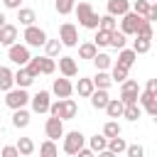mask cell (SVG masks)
<instances>
[{
  "label": "cell",
  "instance_id": "cell-24",
  "mask_svg": "<svg viewBox=\"0 0 157 157\" xmlns=\"http://www.w3.org/2000/svg\"><path fill=\"white\" fill-rule=\"evenodd\" d=\"M135 37L137 39H132V49L137 54H147L152 49V37H140V34H135Z\"/></svg>",
  "mask_w": 157,
  "mask_h": 157
},
{
  "label": "cell",
  "instance_id": "cell-37",
  "mask_svg": "<svg viewBox=\"0 0 157 157\" xmlns=\"http://www.w3.org/2000/svg\"><path fill=\"white\" fill-rule=\"evenodd\" d=\"M61 39H47V44H44V52H47V56H59V52H61Z\"/></svg>",
  "mask_w": 157,
  "mask_h": 157
},
{
  "label": "cell",
  "instance_id": "cell-52",
  "mask_svg": "<svg viewBox=\"0 0 157 157\" xmlns=\"http://www.w3.org/2000/svg\"><path fill=\"white\" fill-rule=\"evenodd\" d=\"M2 25H7V22H5V15L0 12V27H2Z\"/></svg>",
  "mask_w": 157,
  "mask_h": 157
},
{
  "label": "cell",
  "instance_id": "cell-9",
  "mask_svg": "<svg viewBox=\"0 0 157 157\" xmlns=\"http://www.w3.org/2000/svg\"><path fill=\"white\" fill-rule=\"evenodd\" d=\"M137 98H140V86H137V81H123V86H120V101L125 103V105H130V103H137Z\"/></svg>",
  "mask_w": 157,
  "mask_h": 157
},
{
  "label": "cell",
  "instance_id": "cell-6",
  "mask_svg": "<svg viewBox=\"0 0 157 157\" xmlns=\"http://www.w3.org/2000/svg\"><path fill=\"white\" fill-rule=\"evenodd\" d=\"M25 44H29V47H44L47 44V32L42 29V27H37V25H29V27H25Z\"/></svg>",
  "mask_w": 157,
  "mask_h": 157
},
{
  "label": "cell",
  "instance_id": "cell-16",
  "mask_svg": "<svg viewBox=\"0 0 157 157\" xmlns=\"http://www.w3.org/2000/svg\"><path fill=\"white\" fill-rule=\"evenodd\" d=\"M17 42V27L15 25H2L0 27V44L2 47H10Z\"/></svg>",
  "mask_w": 157,
  "mask_h": 157
},
{
  "label": "cell",
  "instance_id": "cell-3",
  "mask_svg": "<svg viewBox=\"0 0 157 157\" xmlns=\"http://www.w3.org/2000/svg\"><path fill=\"white\" fill-rule=\"evenodd\" d=\"M32 101V96L27 93V88H22V86H17V88H10V91H5V105L10 108V110H17V108H25L27 103Z\"/></svg>",
  "mask_w": 157,
  "mask_h": 157
},
{
  "label": "cell",
  "instance_id": "cell-30",
  "mask_svg": "<svg viewBox=\"0 0 157 157\" xmlns=\"http://www.w3.org/2000/svg\"><path fill=\"white\" fill-rule=\"evenodd\" d=\"M125 42H128V34H125L123 29H120V32H118V29L110 32V47H113V49H123Z\"/></svg>",
  "mask_w": 157,
  "mask_h": 157
},
{
  "label": "cell",
  "instance_id": "cell-48",
  "mask_svg": "<svg viewBox=\"0 0 157 157\" xmlns=\"http://www.w3.org/2000/svg\"><path fill=\"white\" fill-rule=\"evenodd\" d=\"M2 5H5L7 10H20V5H22V0H2Z\"/></svg>",
  "mask_w": 157,
  "mask_h": 157
},
{
  "label": "cell",
  "instance_id": "cell-36",
  "mask_svg": "<svg viewBox=\"0 0 157 157\" xmlns=\"http://www.w3.org/2000/svg\"><path fill=\"white\" fill-rule=\"evenodd\" d=\"M93 42H96V47H110V32L108 29H96V37H93Z\"/></svg>",
  "mask_w": 157,
  "mask_h": 157
},
{
  "label": "cell",
  "instance_id": "cell-8",
  "mask_svg": "<svg viewBox=\"0 0 157 157\" xmlns=\"http://www.w3.org/2000/svg\"><path fill=\"white\" fill-rule=\"evenodd\" d=\"M59 39H61L64 47H78V29H76V25L64 22L59 27Z\"/></svg>",
  "mask_w": 157,
  "mask_h": 157
},
{
  "label": "cell",
  "instance_id": "cell-38",
  "mask_svg": "<svg viewBox=\"0 0 157 157\" xmlns=\"http://www.w3.org/2000/svg\"><path fill=\"white\" fill-rule=\"evenodd\" d=\"M54 7H56L59 15H69V12H74L76 2L74 0H54Z\"/></svg>",
  "mask_w": 157,
  "mask_h": 157
},
{
  "label": "cell",
  "instance_id": "cell-11",
  "mask_svg": "<svg viewBox=\"0 0 157 157\" xmlns=\"http://www.w3.org/2000/svg\"><path fill=\"white\" fill-rule=\"evenodd\" d=\"M32 110L34 113H49V105H52V93L49 91H39L32 96Z\"/></svg>",
  "mask_w": 157,
  "mask_h": 157
},
{
  "label": "cell",
  "instance_id": "cell-47",
  "mask_svg": "<svg viewBox=\"0 0 157 157\" xmlns=\"http://www.w3.org/2000/svg\"><path fill=\"white\" fill-rule=\"evenodd\" d=\"M145 91H147V93H152V96L157 98V78H150V81H147V86H145Z\"/></svg>",
  "mask_w": 157,
  "mask_h": 157
},
{
  "label": "cell",
  "instance_id": "cell-53",
  "mask_svg": "<svg viewBox=\"0 0 157 157\" xmlns=\"http://www.w3.org/2000/svg\"><path fill=\"white\" fill-rule=\"evenodd\" d=\"M150 2H155V0H150Z\"/></svg>",
  "mask_w": 157,
  "mask_h": 157
},
{
  "label": "cell",
  "instance_id": "cell-22",
  "mask_svg": "<svg viewBox=\"0 0 157 157\" xmlns=\"http://www.w3.org/2000/svg\"><path fill=\"white\" fill-rule=\"evenodd\" d=\"M12 125H15V128H27V125H29V110H27V108L12 110Z\"/></svg>",
  "mask_w": 157,
  "mask_h": 157
},
{
  "label": "cell",
  "instance_id": "cell-18",
  "mask_svg": "<svg viewBox=\"0 0 157 157\" xmlns=\"http://www.w3.org/2000/svg\"><path fill=\"white\" fill-rule=\"evenodd\" d=\"M74 91L81 98H91V93L96 91V83H93V78H78V83L74 86Z\"/></svg>",
  "mask_w": 157,
  "mask_h": 157
},
{
  "label": "cell",
  "instance_id": "cell-12",
  "mask_svg": "<svg viewBox=\"0 0 157 157\" xmlns=\"http://www.w3.org/2000/svg\"><path fill=\"white\" fill-rule=\"evenodd\" d=\"M44 132H47V137H52V140L64 137V120L56 118V115L47 118V123H44Z\"/></svg>",
  "mask_w": 157,
  "mask_h": 157
},
{
  "label": "cell",
  "instance_id": "cell-7",
  "mask_svg": "<svg viewBox=\"0 0 157 157\" xmlns=\"http://www.w3.org/2000/svg\"><path fill=\"white\" fill-rule=\"evenodd\" d=\"M145 17L142 15H137L135 10H128L123 17H120V29L130 37V34H137V27H140V22H142Z\"/></svg>",
  "mask_w": 157,
  "mask_h": 157
},
{
  "label": "cell",
  "instance_id": "cell-29",
  "mask_svg": "<svg viewBox=\"0 0 157 157\" xmlns=\"http://www.w3.org/2000/svg\"><path fill=\"white\" fill-rule=\"evenodd\" d=\"M135 59H137V52H135V49H125V47H123L120 54H118V61H120L123 66H128V69L135 64Z\"/></svg>",
  "mask_w": 157,
  "mask_h": 157
},
{
  "label": "cell",
  "instance_id": "cell-45",
  "mask_svg": "<svg viewBox=\"0 0 157 157\" xmlns=\"http://www.w3.org/2000/svg\"><path fill=\"white\" fill-rule=\"evenodd\" d=\"M0 155H2V157H17L20 150H17V145H15V147H12V145H5V147L0 150Z\"/></svg>",
  "mask_w": 157,
  "mask_h": 157
},
{
  "label": "cell",
  "instance_id": "cell-41",
  "mask_svg": "<svg viewBox=\"0 0 157 157\" xmlns=\"http://www.w3.org/2000/svg\"><path fill=\"white\" fill-rule=\"evenodd\" d=\"M54 69H56V61H54V56H42V74H54Z\"/></svg>",
  "mask_w": 157,
  "mask_h": 157
},
{
  "label": "cell",
  "instance_id": "cell-50",
  "mask_svg": "<svg viewBox=\"0 0 157 157\" xmlns=\"http://www.w3.org/2000/svg\"><path fill=\"white\" fill-rule=\"evenodd\" d=\"M147 20H150V22H155V20H157V0L152 2V10H150V15H147Z\"/></svg>",
  "mask_w": 157,
  "mask_h": 157
},
{
  "label": "cell",
  "instance_id": "cell-21",
  "mask_svg": "<svg viewBox=\"0 0 157 157\" xmlns=\"http://www.w3.org/2000/svg\"><path fill=\"white\" fill-rule=\"evenodd\" d=\"M123 110H125V103H123L120 98H110L108 105H105L108 118H123Z\"/></svg>",
  "mask_w": 157,
  "mask_h": 157
},
{
  "label": "cell",
  "instance_id": "cell-32",
  "mask_svg": "<svg viewBox=\"0 0 157 157\" xmlns=\"http://www.w3.org/2000/svg\"><path fill=\"white\" fill-rule=\"evenodd\" d=\"M54 142H56V140L47 137V142L39 145V155H44V157H54V155H59V147H56Z\"/></svg>",
  "mask_w": 157,
  "mask_h": 157
},
{
  "label": "cell",
  "instance_id": "cell-34",
  "mask_svg": "<svg viewBox=\"0 0 157 157\" xmlns=\"http://www.w3.org/2000/svg\"><path fill=\"white\" fill-rule=\"evenodd\" d=\"M17 150H20V155H25V157H27V155H32L37 147H34L32 137H20V140H17Z\"/></svg>",
  "mask_w": 157,
  "mask_h": 157
},
{
  "label": "cell",
  "instance_id": "cell-14",
  "mask_svg": "<svg viewBox=\"0 0 157 157\" xmlns=\"http://www.w3.org/2000/svg\"><path fill=\"white\" fill-rule=\"evenodd\" d=\"M34 74L27 69V66H20L17 71H15V86H22V88H27V86H32L34 83Z\"/></svg>",
  "mask_w": 157,
  "mask_h": 157
},
{
  "label": "cell",
  "instance_id": "cell-26",
  "mask_svg": "<svg viewBox=\"0 0 157 157\" xmlns=\"http://www.w3.org/2000/svg\"><path fill=\"white\" fill-rule=\"evenodd\" d=\"M88 147H91L93 152H98V155H101L103 150H108V137H105V135H98V132H96L93 137H88Z\"/></svg>",
  "mask_w": 157,
  "mask_h": 157
},
{
  "label": "cell",
  "instance_id": "cell-19",
  "mask_svg": "<svg viewBox=\"0 0 157 157\" xmlns=\"http://www.w3.org/2000/svg\"><path fill=\"white\" fill-rule=\"evenodd\" d=\"M10 88H15V71L0 66V91H10Z\"/></svg>",
  "mask_w": 157,
  "mask_h": 157
},
{
  "label": "cell",
  "instance_id": "cell-2",
  "mask_svg": "<svg viewBox=\"0 0 157 157\" xmlns=\"http://www.w3.org/2000/svg\"><path fill=\"white\" fill-rule=\"evenodd\" d=\"M76 113H78V105L74 98H59L49 105V115H56L61 120H71V118H76Z\"/></svg>",
  "mask_w": 157,
  "mask_h": 157
},
{
  "label": "cell",
  "instance_id": "cell-20",
  "mask_svg": "<svg viewBox=\"0 0 157 157\" xmlns=\"http://www.w3.org/2000/svg\"><path fill=\"white\" fill-rule=\"evenodd\" d=\"M93 83H96V88H110L115 81H113V76L108 74V69H98V74L93 76Z\"/></svg>",
  "mask_w": 157,
  "mask_h": 157
},
{
  "label": "cell",
  "instance_id": "cell-39",
  "mask_svg": "<svg viewBox=\"0 0 157 157\" xmlns=\"http://www.w3.org/2000/svg\"><path fill=\"white\" fill-rule=\"evenodd\" d=\"M132 10H135L137 15H142V17H147L150 10H152V2H150V0H135V2H132Z\"/></svg>",
  "mask_w": 157,
  "mask_h": 157
},
{
  "label": "cell",
  "instance_id": "cell-46",
  "mask_svg": "<svg viewBox=\"0 0 157 157\" xmlns=\"http://www.w3.org/2000/svg\"><path fill=\"white\" fill-rule=\"evenodd\" d=\"M128 157H142L145 155V150L140 147V145H128V152H125Z\"/></svg>",
  "mask_w": 157,
  "mask_h": 157
},
{
  "label": "cell",
  "instance_id": "cell-25",
  "mask_svg": "<svg viewBox=\"0 0 157 157\" xmlns=\"http://www.w3.org/2000/svg\"><path fill=\"white\" fill-rule=\"evenodd\" d=\"M96 54H98L96 42H83V44H78V59H91V61H93Z\"/></svg>",
  "mask_w": 157,
  "mask_h": 157
},
{
  "label": "cell",
  "instance_id": "cell-40",
  "mask_svg": "<svg viewBox=\"0 0 157 157\" xmlns=\"http://www.w3.org/2000/svg\"><path fill=\"white\" fill-rule=\"evenodd\" d=\"M103 135L110 140V137H115V135H120V125H118V120H108L105 125H103Z\"/></svg>",
  "mask_w": 157,
  "mask_h": 157
},
{
  "label": "cell",
  "instance_id": "cell-17",
  "mask_svg": "<svg viewBox=\"0 0 157 157\" xmlns=\"http://www.w3.org/2000/svg\"><path fill=\"white\" fill-rule=\"evenodd\" d=\"M128 10H132L130 0H108V12L115 15V17H123Z\"/></svg>",
  "mask_w": 157,
  "mask_h": 157
},
{
  "label": "cell",
  "instance_id": "cell-4",
  "mask_svg": "<svg viewBox=\"0 0 157 157\" xmlns=\"http://www.w3.org/2000/svg\"><path fill=\"white\" fill-rule=\"evenodd\" d=\"M7 59L12 61V64H17V66H27V61L32 59V54H29V44H10L7 47Z\"/></svg>",
  "mask_w": 157,
  "mask_h": 157
},
{
  "label": "cell",
  "instance_id": "cell-42",
  "mask_svg": "<svg viewBox=\"0 0 157 157\" xmlns=\"http://www.w3.org/2000/svg\"><path fill=\"white\" fill-rule=\"evenodd\" d=\"M27 69H29L34 76H39V74H42V56H32V59L27 61Z\"/></svg>",
  "mask_w": 157,
  "mask_h": 157
},
{
  "label": "cell",
  "instance_id": "cell-51",
  "mask_svg": "<svg viewBox=\"0 0 157 157\" xmlns=\"http://www.w3.org/2000/svg\"><path fill=\"white\" fill-rule=\"evenodd\" d=\"M91 155H93L91 147H81V150H78V157H91Z\"/></svg>",
  "mask_w": 157,
  "mask_h": 157
},
{
  "label": "cell",
  "instance_id": "cell-10",
  "mask_svg": "<svg viewBox=\"0 0 157 157\" xmlns=\"http://www.w3.org/2000/svg\"><path fill=\"white\" fill-rule=\"evenodd\" d=\"M52 93H54L56 98H69V96L74 93V83L69 81V76L54 78V83H52Z\"/></svg>",
  "mask_w": 157,
  "mask_h": 157
},
{
  "label": "cell",
  "instance_id": "cell-33",
  "mask_svg": "<svg viewBox=\"0 0 157 157\" xmlns=\"http://www.w3.org/2000/svg\"><path fill=\"white\" fill-rule=\"evenodd\" d=\"M93 64H96V69H110V66H113V59H110V54L98 52V54L93 56Z\"/></svg>",
  "mask_w": 157,
  "mask_h": 157
},
{
  "label": "cell",
  "instance_id": "cell-15",
  "mask_svg": "<svg viewBox=\"0 0 157 157\" xmlns=\"http://www.w3.org/2000/svg\"><path fill=\"white\" fill-rule=\"evenodd\" d=\"M108 101H110V96H108V88H96V91L91 93V105H93L96 110H105Z\"/></svg>",
  "mask_w": 157,
  "mask_h": 157
},
{
  "label": "cell",
  "instance_id": "cell-49",
  "mask_svg": "<svg viewBox=\"0 0 157 157\" xmlns=\"http://www.w3.org/2000/svg\"><path fill=\"white\" fill-rule=\"evenodd\" d=\"M145 110H147V113H150V115H152V118L157 120V98H155V101H152V103H150V105H147Z\"/></svg>",
  "mask_w": 157,
  "mask_h": 157
},
{
  "label": "cell",
  "instance_id": "cell-23",
  "mask_svg": "<svg viewBox=\"0 0 157 157\" xmlns=\"http://www.w3.org/2000/svg\"><path fill=\"white\" fill-rule=\"evenodd\" d=\"M108 152H113V155H123V152H128V142H125V137H120V135L110 137V140H108Z\"/></svg>",
  "mask_w": 157,
  "mask_h": 157
},
{
  "label": "cell",
  "instance_id": "cell-31",
  "mask_svg": "<svg viewBox=\"0 0 157 157\" xmlns=\"http://www.w3.org/2000/svg\"><path fill=\"white\" fill-rule=\"evenodd\" d=\"M140 115H142V108H140L137 103H130V105H125V110H123V118L130 120V123H135Z\"/></svg>",
  "mask_w": 157,
  "mask_h": 157
},
{
  "label": "cell",
  "instance_id": "cell-5",
  "mask_svg": "<svg viewBox=\"0 0 157 157\" xmlns=\"http://www.w3.org/2000/svg\"><path fill=\"white\" fill-rule=\"evenodd\" d=\"M86 142V135L78 132V130H71V132H64V152L66 155H78V150L83 147Z\"/></svg>",
  "mask_w": 157,
  "mask_h": 157
},
{
  "label": "cell",
  "instance_id": "cell-27",
  "mask_svg": "<svg viewBox=\"0 0 157 157\" xmlns=\"http://www.w3.org/2000/svg\"><path fill=\"white\" fill-rule=\"evenodd\" d=\"M128 71H130V69H128V66H123L120 61H115V64L110 66V76H113V81H115V83H123V81L128 78Z\"/></svg>",
  "mask_w": 157,
  "mask_h": 157
},
{
  "label": "cell",
  "instance_id": "cell-35",
  "mask_svg": "<svg viewBox=\"0 0 157 157\" xmlns=\"http://www.w3.org/2000/svg\"><path fill=\"white\" fill-rule=\"evenodd\" d=\"M101 29H108V32L118 29V17H115V15H110V12H105V15L101 17Z\"/></svg>",
  "mask_w": 157,
  "mask_h": 157
},
{
  "label": "cell",
  "instance_id": "cell-28",
  "mask_svg": "<svg viewBox=\"0 0 157 157\" xmlns=\"http://www.w3.org/2000/svg\"><path fill=\"white\" fill-rule=\"evenodd\" d=\"M17 20H20V25L29 27V25H34L37 15H34V10H29V7H20V10H17Z\"/></svg>",
  "mask_w": 157,
  "mask_h": 157
},
{
  "label": "cell",
  "instance_id": "cell-44",
  "mask_svg": "<svg viewBox=\"0 0 157 157\" xmlns=\"http://www.w3.org/2000/svg\"><path fill=\"white\" fill-rule=\"evenodd\" d=\"M152 101H155V96H152V93H147V91H140V98H137V103H140L142 108H147Z\"/></svg>",
  "mask_w": 157,
  "mask_h": 157
},
{
  "label": "cell",
  "instance_id": "cell-43",
  "mask_svg": "<svg viewBox=\"0 0 157 157\" xmlns=\"http://www.w3.org/2000/svg\"><path fill=\"white\" fill-rule=\"evenodd\" d=\"M137 34H140V37H152V22H150L147 17L140 22V27H137Z\"/></svg>",
  "mask_w": 157,
  "mask_h": 157
},
{
  "label": "cell",
  "instance_id": "cell-1",
  "mask_svg": "<svg viewBox=\"0 0 157 157\" xmlns=\"http://www.w3.org/2000/svg\"><path fill=\"white\" fill-rule=\"evenodd\" d=\"M74 12H76L81 27H86V29H98L101 27V15L91 7V2H78L74 7Z\"/></svg>",
  "mask_w": 157,
  "mask_h": 157
},
{
  "label": "cell",
  "instance_id": "cell-13",
  "mask_svg": "<svg viewBox=\"0 0 157 157\" xmlns=\"http://www.w3.org/2000/svg\"><path fill=\"white\" fill-rule=\"evenodd\" d=\"M59 71H61V76L74 78V76L78 74V64H76V59H74V56H59Z\"/></svg>",
  "mask_w": 157,
  "mask_h": 157
}]
</instances>
